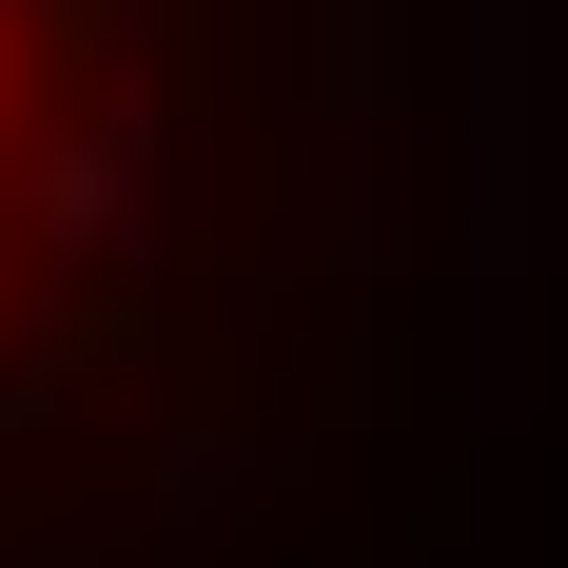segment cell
<instances>
[{"label":"cell","mask_w":568,"mask_h":568,"mask_svg":"<svg viewBox=\"0 0 568 568\" xmlns=\"http://www.w3.org/2000/svg\"><path fill=\"white\" fill-rule=\"evenodd\" d=\"M59 0H0V412L40 373V255H59Z\"/></svg>","instance_id":"obj_1"}]
</instances>
